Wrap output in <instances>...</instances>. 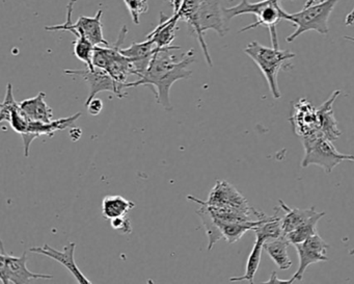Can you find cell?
<instances>
[{
  "label": "cell",
  "mask_w": 354,
  "mask_h": 284,
  "mask_svg": "<svg viewBox=\"0 0 354 284\" xmlns=\"http://www.w3.org/2000/svg\"><path fill=\"white\" fill-rule=\"evenodd\" d=\"M179 49L180 46L175 45L167 48H157L144 76L136 82H127L126 89L140 86L151 87L156 96L157 103L162 105L165 111H171L173 107L169 99L171 86L177 80H187L192 76V71L188 67L196 61L194 49L184 53L182 59L178 61L173 51Z\"/></svg>",
  "instance_id": "obj_1"
},
{
  "label": "cell",
  "mask_w": 354,
  "mask_h": 284,
  "mask_svg": "<svg viewBox=\"0 0 354 284\" xmlns=\"http://www.w3.org/2000/svg\"><path fill=\"white\" fill-rule=\"evenodd\" d=\"M176 14L179 15L180 20L188 24L192 34L196 35L207 64L212 67V59L204 35L207 30H212L219 36L225 37L229 30L221 0H183L179 11Z\"/></svg>",
  "instance_id": "obj_2"
},
{
  "label": "cell",
  "mask_w": 354,
  "mask_h": 284,
  "mask_svg": "<svg viewBox=\"0 0 354 284\" xmlns=\"http://www.w3.org/2000/svg\"><path fill=\"white\" fill-rule=\"evenodd\" d=\"M279 1L281 0H262L259 3H252L248 0H241L237 6L223 8V15L227 24L237 16L245 15V14L256 16V22L242 28L239 33L248 32L259 26H266L270 32L272 47L279 48L275 28L281 20L289 21L290 19V14L283 11V8L279 5Z\"/></svg>",
  "instance_id": "obj_3"
},
{
  "label": "cell",
  "mask_w": 354,
  "mask_h": 284,
  "mask_svg": "<svg viewBox=\"0 0 354 284\" xmlns=\"http://www.w3.org/2000/svg\"><path fill=\"white\" fill-rule=\"evenodd\" d=\"M244 53L257 64L259 69L264 74L273 98H281V94L277 78H279V71L288 67V62L295 57V53L290 51H281L274 47L263 46L257 41L250 43L244 48Z\"/></svg>",
  "instance_id": "obj_4"
},
{
  "label": "cell",
  "mask_w": 354,
  "mask_h": 284,
  "mask_svg": "<svg viewBox=\"0 0 354 284\" xmlns=\"http://www.w3.org/2000/svg\"><path fill=\"white\" fill-rule=\"evenodd\" d=\"M300 139L304 149L302 168L318 166L325 173L329 174L343 161H354V155L339 152L333 146V141L325 138L320 132Z\"/></svg>",
  "instance_id": "obj_5"
},
{
  "label": "cell",
  "mask_w": 354,
  "mask_h": 284,
  "mask_svg": "<svg viewBox=\"0 0 354 284\" xmlns=\"http://www.w3.org/2000/svg\"><path fill=\"white\" fill-rule=\"evenodd\" d=\"M339 1V0H324L310 7H304L302 11L297 13L290 14L289 21L296 26V30L286 41L288 43L293 42L300 35L310 30L324 36L328 34L329 17Z\"/></svg>",
  "instance_id": "obj_6"
},
{
  "label": "cell",
  "mask_w": 354,
  "mask_h": 284,
  "mask_svg": "<svg viewBox=\"0 0 354 284\" xmlns=\"http://www.w3.org/2000/svg\"><path fill=\"white\" fill-rule=\"evenodd\" d=\"M76 1L77 0H70L68 3L65 24H59V26L57 24V26H45V30L47 32H70L76 38L84 37V38L88 39L95 46H99V45L111 46L103 34L102 10H99L94 17L80 16L77 22L73 24L72 16H73L74 6H75Z\"/></svg>",
  "instance_id": "obj_7"
},
{
  "label": "cell",
  "mask_w": 354,
  "mask_h": 284,
  "mask_svg": "<svg viewBox=\"0 0 354 284\" xmlns=\"http://www.w3.org/2000/svg\"><path fill=\"white\" fill-rule=\"evenodd\" d=\"M26 252L20 257L13 256L6 253L5 247L1 242L0 254V281L3 284H28L35 280L53 279V276L46 274H37L28 269Z\"/></svg>",
  "instance_id": "obj_8"
},
{
  "label": "cell",
  "mask_w": 354,
  "mask_h": 284,
  "mask_svg": "<svg viewBox=\"0 0 354 284\" xmlns=\"http://www.w3.org/2000/svg\"><path fill=\"white\" fill-rule=\"evenodd\" d=\"M64 72L68 76H80L88 84V88H90V94H88V99H86V105L90 103L92 99H94L99 93L113 92L119 98H125L127 96L126 93L120 90L117 82L109 76L106 70L97 67H95L94 69H90V68L86 67V69L65 70Z\"/></svg>",
  "instance_id": "obj_9"
},
{
  "label": "cell",
  "mask_w": 354,
  "mask_h": 284,
  "mask_svg": "<svg viewBox=\"0 0 354 284\" xmlns=\"http://www.w3.org/2000/svg\"><path fill=\"white\" fill-rule=\"evenodd\" d=\"M299 257V267L291 278L292 282L300 281L306 269L313 263L328 260L327 250L329 246L318 233L308 238L304 242L294 245Z\"/></svg>",
  "instance_id": "obj_10"
},
{
  "label": "cell",
  "mask_w": 354,
  "mask_h": 284,
  "mask_svg": "<svg viewBox=\"0 0 354 284\" xmlns=\"http://www.w3.org/2000/svg\"><path fill=\"white\" fill-rule=\"evenodd\" d=\"M205 202L212 206L237 209V211L254 213V215H258L260 213L257 209L252 208L248 204V200L236 190L235 186L225 180H217L214 188L209 194L208 200Z\"/></svg>",
  "instance_id": "obj_11"
},
{
  "label": "cell",
  "mask_w": 354,
  "mask_h": 284,
  "mask_svg": "<svg viewBox=\"0 0 354 284\" xmlns=\"http://www.w3.org/2000/svg\"><path fill=\"white\" fill-rule=\"evenodd\" d=\"M289 121L299 138L319 132L317 109L306 98H300L293 103Z\"/></svg>",
  "instance_id": "obj_12"
},
{
  "label": "cell",
  "mask_w": 354,
  "mask_h": 284,
  "mask_svg": "<svg viewBox=\"0 0 354 284\" xmlns=\"http://www.w3.org/2000/svg\"><path fill=\"white\" fill-rule=\"evenodd\" d=\"M80 116H82V113H76L75 115L71 116V117L53 120L49 123L37 121L30 122L28 132L21 136L22 140H24V155H26V157H30V147L34 140L41 136L53 138L55 132H62V130H65L66 128L74 127Z\"/></svg>",
  "instance_id": "obj_13"
},
{
  "label": "cell",
  "mask_w": 354,
  "mask_h": 284,
  "mask_svg": "<svg viewBox=\"0 0 354 284\" xmlns=\"http://www.w3.org/2000/svg\"><path fill=\"white\" fill-rule=\"evenodd\" d=\"M75 249V242H70L67 246L64 247L63 251L57 250V249L47 244L43 247H32L30 249V252L37 253V254L45 255V256L63 265L77 280L78 283L92 284L93 282L84 275V273L78 267L77 263H76L75 258H74Z\"/></svg>",
  "instance_id": "obj_14"
},
{
  "label": "cell",
  "mask_w": 354,
  "mask_h": 284,
  "mask_svg": "<svg viewBox=\"0 0 354 284\" xmlns=\"http://www.w3.org/2000/svg\"><path fill=\"white\" fill-rule=\"evenodd\" d=\"M157 47L150 39H146L145 42L133 43L128 48L122 49V55L130 60L133 66L134 76L142 78L150 65L153 55L156 53Z\"/></svg>",
  "instance_id": "obj_15"
},
{
  "label": "cell",
  "mask_w": 354,
  "mask_h": 284,
  "mask_svg": "<svg viewBox=\"0 0 354 284\" xmlns=\"http://www.w3.org/2000/svg\"><path fill=\"white\" fill-rule=\"evenodd\" d=\"M342 94L341 90L335 91L331 96L317 109L318 115L319 132L330 141H335L339 138L342 132L337 126V121L333 112V103L337 97Z\"/></svg>",
  "instance_id": "obj_16"
},
{
  "label": "cell",
  "mask_w": 354,
  "mask_h": 284,
  "mask_svg": "<svg viewBox=\"0 0 354 284\" xmlns=\"http://www.w3.org/2000/svg\"><path fill=\"white\" fill-rule=\"evenodd\" d=\"M159 24L152 33L147 36L146 39H150L156 45L157 48H167L173 46L174 40L176 39V32L178 30V21L180 20L178 14L173 16L165 15L160 13Z\"/></svg>",
  "instance_id": "obj_17"
},
{
  "label": "cell",
  "mask_w": 354,
  "mask_h": 284,
  "mask_svg": "<svg viewBox=\"0 0 354 284\" xmlns=\"http://www.w3.org/2000/svg\"><path fill=\"white\" fill-rule=\"evenodd\" d=\"M44 92H40L34 98L26 99L19 103L22 112L28 116L30 121L49 123L53 120V109L45 101Z\"/></svg>",
  "instance_id": "obj_18"
},
{
  "label": "cell",
  "mask_w": 354,
  "mask_h": 284,
  "mask_svg": "<svg viewBox=\"0 0 354 284\" xmlns=\"http://www.w3.org/2000/svg\"><path fill=\"white\" fill-rule=\"evenodd\" d=\"M279 206L286 213L281 218L283 236L293 231L298 226L301 225L306 220L310 219L315 213H317L314 206L306 209L290 208L283 200H279Z\"/></svg>",
  "instance_id": "obj_19"
},
{
  "label": "cell",
  "mask_w": 354,
  "mask_h": 284,
  "mask_svg": "<svg viewBox=\"0 0 354 284\" xmlns=\"http://www.w3.org/2000/svg\"><path fill=\"white\" fill-rule=\"evenodd\" d=\"M187 199L200 205V208L196 211V213L202 220L203 225H204L205 230H206L207 236H208L209 240L208 250L211 251L214 245L223 238V232H221V228L217 225L214 217L209 211L207 205L205 204L204 201L200 200V199L196 198L194 196H187Z\"/></svg>",
  "instance_id": "obj_20"
},
{
  "label": "cell",
  "mask_w": 354,
  "mask_h": 284,
  "mask_svg": "<svg viewBox=\"0 0 354 284\" xmlns=\"http://www.w3.org/2000/svg\"><path fill=\"white\" fill-rule=\"evenodd\" d=\"M268 217L269 215H267L265 219L252 222H225L219 221L215 218L214 219L218 227L221 228V232H223V238L229 244H234V242H238L246 232L250 231V230L254 231L260 224H262L265 220L268 219Z\"/></svg>",
  "instance_id": "obj_21"
},
{
  "label": "cell",
  "mask_w": 354,
  "mask_h": 284,
  "mask_svg": "<svg viewBox=\"0 0 354 284\" xmlns=\"http://www.w3.org/2000/svg\"><path fill=\"white\" fill-rule=\"evenodd\" d=\"M136 206V203L127 200L120 195H109L105 196L101 205V213L105 220L127 215L128 213Z\"/></svg>",
  "instance_id": "obj_22"
},
{
  "label": "cell",
  "mask_w": 354,
  "mask_h": 284,
  "mask_svg": "<svg viewBox=\"0 0 354 284\" xmlns=\"http://www.w3.org/2000/svg\"><path fill=\"white\" fill-rule=\"evenodd\" d=\"M290 244L285 236L275 240L264 242V251L274 261L279 269L285 271L292 265L291 259L288 254V247Z\"/></svg>",
  "instance_id": "obj_23"
},
{
  "label": "cell",
  "mask_w": 354,
  "mask_h": 284,
  "mask_svg": "<svg viewBox=\"0 0 354 284\" xmlns=\"http://www.w3.org/2000/svg\"><path fill=\"white\" fill-rule=\"evenodd\" d=\"M281 211V208L279 207L274 215L268 217V219L265 220L262 224H260L254 230L257 238H261L264 242H268V240H275V238H279L283 236L281 222V215H279Z\"/></svg>",
  "instance_id": "obj_24"
},
{
  "label": "cell",
  "mask_w": 354,
  "mask_h": 284,
  "mask_svg": "<svg viewBox=\"0 0 354 284\" xmlns=\"http://www.w3.org/2000/svg\"><path fill=\"white\" fill-rule=\"evenodd\" d=\"M264 240L261 238H256L254 248L248 256L246 261L245 273L239 277L230 278L231 282L248 281L250 283H254V275L258 271L259 265H260L261 256H262V251L264 250Z\"/></svg>",
  "instance_id": "obj_25"
},
{
  "label": "cell",
  "mask_w": 354,
  "mask_h": 284,
  "mask_svg": "<svg viewBox=\"0 0 354 284\" xmlns=\"http://www.w3.org/2000/svg\"><path fill=\"white\" fill-rule=\"evenodd\" d=\"M324 215L325 213H318L317 211V213H315L310 219L306 220L301 225L298 226L295 230L286 234L285 236L289 240L290 244H299V242H304V240H308V238L314 236V234L318 233L317 232V224Z\"/></svg>",
  "instance_id": "obj_26"
},
{
  "label": "cell",
  "mask_w": 354,
  "mask_h": 284,
  "mask_svg": "<svg viewBox=\"0 0 354 284\" xmlns=\"http://www.w3.org/2000/svg\"><path fill=\"white\" fill-rule=\"evenodd\" d=\"M73 44L74 55L80 61L84 62L86 67L90 68V69H94L93 55H94L95 45H93L88 39L84 38V37L76 38V41H74Z\"/></svg>",
  "instance_id": "obj_27"
},
{
  "label": "cell",
  "mask_w": 354,
  "mask_h": 284,
  "mask_svg": "<svg viewBox=\"0 0 354 284\" xmlns=\"http://www.w3.org/2000/svg\"><path fill=\"white\" fill-rule=\"evenodd\" d=\"M128 10L131 15L132 22L138 26L140 17L146 14L149 10V0H129L127 3Z\"/></svg>",
  "instance_id": "obj_28"
},
{
  "label": "cell",
  "mask_w": 354,
  "mask_h": 284,
  "mask_svg": "<svg viewBox=\"0 0 354 284\" xmlns=\"http://www.w3.org/2000/svg\"><path fill=\"white\" fill-rule=\"evenodd\" d=\"M111 226L113 227V229L117 230V231L122 234H130L132 230H133L131 222L126 215L111 220Z\"/></svg>",
  "instance_id": "obj_29"
},
{
  "label": "cell",
  "mask_w": 354,
  "mask_h": 284,
  "mask_svg": "<svg viewBox=\"0 0 354 284\" xmlns=\"http://www.w3.org/2000/svg\"><path fill=\"white\" fill-rule=\"evenodd\" d=\"M86 109H88V113L90 114L91 116H95V117H96V116L100 115L104 105H103L101 99L95 97L90 103H86Z\"/></svg>",
  "instance_id": "obj_30"
},
{
  "label": "cell",
  "mask_w": 354,
  "mask_h": 284,
  "mask_svg": "<svg viewBox=\"0 0 354 284\" xmlns=\"http://www.w3.org/2000/svg\"><path fill=\"white\" fill-rule=\"evenodd\" d=\"M264 283H293V282H292L291 279H279V278H277V272H272L270 278H269V279L267 280V281H265Z\"/></svg>",
  "instance_id": "obj_31"
},
{
  "label": "cell",
  "mask_w": 354,
  "mask_h": 284,
  "mask_svg": "<svg viewBox=\"0 0 354 284\" xmlns=\"http://www.w3.org/2000/svg\"><path fill=\"white\" fill-rule=\"evenodd\" d=\"M182 3H183V0H171V6H173L174 14L178 13V11L180 10V7H181Z\"/></svg>",
  "instance_id": "obj_32"
},
{
  "label": "cell",
  "mask_w": 354,
  "mask_h": 284,
  "mask_svg": "<svg viewBox=\"0 0 354 284\" xmlns=\"http://www.w3.org/2000/svg\"><path fill=\"white\" fill-rule=\"evenodd\" d=\"M321 1H324V0H308L304 7H310V6L314 5L316 3H321Z\"/></svg>",
  "instance_id": "obj_33"
},
{
  "label": "cell",
  "mask_w": 354,
  "mask_h": 284,
  "mask_svg": "<svg viewBox=\"0 0 354 284\" xmlns=\"http://www.w3.org/2000/svg\"><path fill=\"white\" fill-rule=\"evenodd\" d=\"M344 39H345V40L351 41V42L354 43V38H352V37L345 36L344 37Z\"/></svg>",
  "instance_id": "obj_34"
},
{
  "label": "cell",
  "mask_w": 354,
  "mask_h": 284,
  "mask_svg": "<svg viewBox=\"0 0 354 284\" xmlns=\"http://www.w3.org/2000/svg\"><path fill=\"white\" fill-rule=\"evenodd\" d=\"M128 1H129V0H124V3H125V5L128 3Z\"/></svg>",
  "instance_id": "obj_35"
}]
</instances>
